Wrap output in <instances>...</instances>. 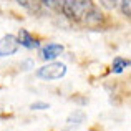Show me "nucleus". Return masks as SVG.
I'll list each match as a JSON object with an SVG mask.
<instances>
[{
	"instance_id": "1",
	"label": "nucleus",
	"mask_w": 131,
	"mask_h": 131,
	"mask_svg": "<svg viewBox=\"0 0 131 131\" xmlns=\"http://www.w3.org/2000/svg\"><path fill=\"white\" fill-rule=\"evenodd\" d=\"M67 75V65L61 61H50V63L43 65L37 70V77L47 81H53V80H60Z\"/></svg>"
},
{
	"instance_id": "11",
	"label": "nucleus",
	"mask_w": 131,
	"mask_h": 131,
	"mask_svg": "<svg viewBox=\"0 0 131 131\" xmlns=\"http://www.w3.org/2000/svg\"><path fill=\"white\" fill-rule=\"evenodd\" d=\"M48 108H50V105L43 101H35L30 105V110H48Z\"/></svg>"
},
{
	"instance_id": "13",
	"label": "nucleus",
	"mask_w": 131,
	"mask_h": 131,
	"mask_svg": "<svg viewBox=\"0 0 131 131\" xmlns=\"http://www.w3.org/2000/svg\"><path fill=\"white\" fill-rule=\"evenodd\" d=\"M37 2H38V3H40V5H43V3H45V2H47V0H37Z\"/></svg>"
},
{
	"instance_id": "10",
	"label": "nucleus",
	"mask_w": 131,
	"mask_h": 131,
	"mask_svg": "<svg viewBox=\"0 0 131 131\" xmlns=\"http://www.w3.org/2000/svg\"><path fill=\"white\" fill-rule=\"evenodd\" d=\"M98 2L101 3L105 8H108V10H113V8L118 7V0H98Z\"/></svg>"
},
{
	"instance_id": "12",
	"label": "nucleus",
	"mask_w": 131,
	"mask_h": 131,
	"mask_svg": "<svg viewBox=\"0 0 131 131\" xmlns=\"http://www.w3.org/2000/svg\"><path fill=\"white\" fill-rule=\"evenodd\" d=\"M33 65H35V61H33V60H25V61H22V70L23 71H28V70H32V68H33Z\"/></svg>"
},
{
	"instance_id": "2",
	"label": "nucleus",
	"mask_w": 131,
	"mask_h": 131,
	"mask_svg": "<svg viewBox=\"0 0 131 131\" xmlns=\"http://www.w3.org/2000/svg\"><path fill=\"white\" fill-rule=\"evenodd\" d=\"M18 48H20V43H18V40H17L15 35L8 33V35L2 37V38H0V58L15 55L17 51H18Z\"/></svg>"
},
{
	"instance_id": "5",
	"label": "nucleus",
	"mask_w": 131,
	"mask_h": 131,
	"mask_svg": "<svg viewBox=\"0 0 131 131\" xmlns=\"http://www.w3.org/2000/svg\"><path fill=\"white\" fill-rule=\"evenodd\" d=\"M81 18L86 22V25H91V27H95V25H100L101 23V20H103V13L100 12V8L96 5H93L90 10H86V12L83 13V17Z\"/></svg>"
},
{
	"instance_id": "3",
	"label": "nucleus",
	"mask_w": 131,
	"mask_h": 131,
	"mask_svg": "<svg viewBox=\"0 0 131 131\" xmlns=\"http://www.w3.org/2000/svg\"><path fill=\"white\" fill-rule=\"evenodd\" d=\"M63 45L60 43H47L45 47L40 48V58L45 61H53L55 58H58L63 53Z\"/></svg>"
},
{
	"instance_id": "4",
	"label": "nucleus",
	"mask_w": 131,
	"mask_h": 131,
	"mask_svg": "<svg viewBox=\"0 0 131 131\" xmlns=\"http://www.w3.org/2000/svg\"><path fill=\"white\" fill-rule=\"evenodd\" d=\"M17 40H18V43L22 45V47H25L27 50H35V48L40 47V42L28 32V30H25V28H20L18 30Z\"/></svg>"
},
{
	"instance_id": "9",
	"label": "nucleus",
	"mask_w": 131,
	"mask_h": 131,
	"mask_svg": "<svg viewBox=\"0 0 131 131\" xmlns=\"http://www.w3.org/2000/svg\"><path fill=\"white\" fill-rule=\"evenodd\" d=\"M118 3H119V7H121V13L128 18L129 13H131V3H129V0H118Z\"/></svg>"
},
{
	"instance_id": "7",
	"label": "nucleus",
	"mask_w": 131,
	"mask_h": 131,
	"mask_svg": "<svg viewBox=\"0 0 131 131\" xmlns=\"http://www.w3.org/2000/svg\"><path fill=\"white\" fill-rule=\"evenodd\" d=\"M85 119H86V115H85L83 110H75L73 113L68 115L67 123H70V125H80V123H83Z\"/></svg>"
},
{
	"instance_id": "8",
	"label": "nucleus",
	"mask_w": 131,
	"mask_h": 131,
	"mask_svg": "<svg viewBox=\"0 0 131 131\" xmlns=\"http://www.w3.org/2000/svg\"><path fill=\"white\" fill-rule=\"evenodd\" d=\"M18 5H22L23 8H27L28 12H38V5L40 3L37 0H15Z\"/></svg>"
},
{
	"instance_id": "6",
	"label": "nucleus",
	"mask_w": 131,
	"mask_h": 131,
	"mask_svg": "<svg viewBox=\"0 0 131 131\" xmlns=\"http://www.w3.org/2000/svg\"><path fill=\"white\" fill-rule=\"evenodd\" d=\"M128 67H129L128 58H123V57H115L113 58V63H111L113 73H121V71H125V68H128Z\"/></svg>"
}]
</instances>
